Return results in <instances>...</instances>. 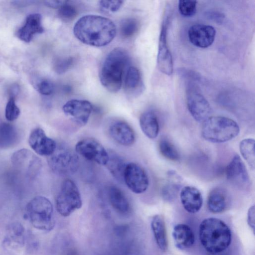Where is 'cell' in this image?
<instances>
[{
	"label": "cell",
	"mask_w": 255,
	"mask_h": 255,
	"mask_svg": "<svg viewBox=\"0 0 255 255\" xmlns=\"http://www.w3.org/2000/svg\"><path fill=\"white\" fill-rule=\"evenodd\" d=\"M197 2L196 0H179L178 10L180 13L185 17H191L196 11Z\"/></svg>",
	"instance_id": "obj_33"
},
{
	"label": "cell",
	"mask_w": 255,
	"mask_h": 255,
	"mask_svg": "<svg viewBox=\"0 0 255 255\" xmlns=\"http://www.w3.org/2000/svg\"><path fill=\"white\" fill-rule=\"evenodd\" d=\"M139 125L141 130L148 138L154 139L158 135L159 130L158 120L153 111H147L141 115Z\"/></svg>",
	"instance_id": "obj_24"
},
{
	"label": "cell",
	"mask_w": 255,
	"mask_h": 255,
	"mask_svg": "<svg viewBox=\"0 0 255 255\" xmlns=\"http://www.w3.org/2000/svg\"><path fill=\"white\" fill-rule=\"evenodd\" d=\"M255 206L253 205L250 208L248 213L247 222L249 226L255 231Z\"/></svg>",
	"instance_id": "obj_39"
},
{
	"label": "cell",
	"mask_w": 255,
	"mask_h": 255,
	"mask_svg": "<svg viewBox=\"0 0 255 255\" xmlns=\"http://www.w3.org/2000/svg\"><path fill=\"white\" fill-rule=\"evenodd\" d=\"M240 132L238 124L234 120L223 116H212L203 122L202 137L214 143H222L236 137Z\"/></svg>",
	"instance_id": "obj_4"
},
{
	"label": "cell",
	"mask_w": 255,
	"mask_h": 255,
	"mask_svg": "<svg viewBox=\"0 0 255 255\" xmlns=\"http://www.w3.org/2000/svg\"><path fill=\"white\" fill-rule=\"evenodd\" d=\"M190 42L194 46L206 48L213 43L216 30L212 26L203 24H195L190 27L188 32Z\"/></svg>",
	"instance_id": "obj_15"
},
{
	"label": "cell",
	"mask_w": 255,
	"mask_h": 255,
	"mask_svg": "<svg viewBox=\"0 0 255 255\" xmlns=\"http://www.w3.org/2000/svg\"><path fill=\"white\" fill-rule=\"evenodd\" d=\"M108 153L109 160L106 166L115 178L120 182H124V173L127 164L116 153L111 151Z\"/></svg>",
	"instance_id": "obj_27"
},
{
	"label": "cell",
	"mask_w": 255,
	"mask_h": 255,
	"mask_svg": "<svg viewBox=\"0 0 255 255\" xmlns=\"http://www.w3.org/2000/svg\"><path fill=\"white\" fill-rule=\"evenodd\" d=\"M76 152L85 159L100 165H106L109 160V153L104 147L93 138H85L75 145Z\"/></svg>",
	"instance_id": "obj_10"
},
{
	"label": "cell",
	"mask_w": 255,
	"mask_h": 255,
	"mask_svg": "<svg viewBox=\"0 0 255 255\" xmlns=\"http://www.w3.org/2000/svg\"><path fill=\"white\" fill-rule=\"evenodd\" d=\"M124 2L123 0H101L99 7L101 10L105 13H114L121 8Z\"/></svg>",
	"instance_id": "obj_37"
},
{
	"label": "cell",
	"mask_w": 255,
	"mask_h": 255,
	"mask_svg": "<svg viewBox=\"0 0 255 255\" xmlns=\"http://www.w3.org/2000/svg\"><path fill=\"white\" fill-rule=\"evenodd\" d=\"M130 63L129 55L124 48H115L108 53L99 73L101 83L108 91L117 93L120 90Z\"/></svg>",
	"instance_id": "obj_2"
},
{
	"label": "cell",
	"mask_w": 255,
	"mask_h": 255,
	"mask_svg": "<svg viewBox=\"0 0 255 255\" xmlns=\"http://www.w3.org/2000/svg\"><path fill=\"white\" fill-rule=\"evenodd\" d=\"M180 198L183 207L190 213H197L202 207V194L195 187L186 186L182 188L180 190Z\"/></svg>",
	"instance_id": "obj_19"
},
{
	"label": "cell",
	"mask_w": 255,
	"mask_h": 255,
	"mask_svg": "<svg viewBox=\"0 0 255 255\" xmlns=\"http://www.w3.org/2000/svg\"><path fill=\"white\" fill-rule=\"evenodd\" d=\"M109 202L113 208L117 212L125 214L129 210V204L125 193L119 187L110 186L107 190Z\"/></svg>",
	"instance_id": "obj_23"
},
{
	"label": "cell",
	"mask_w": 255,
	"mask_h": 255,
	"mask_svg": "<svg viewBox=\"0 0 255 255\" xmlns=\"http://www.w3.org/2000/svg\"><path fill=\"white\" fill-rule=\"evenodd\" d=\"M207 206L212 213L224 212L227 206V196L225 191L220 188L212 190L208 196Z\"/></svg>",
	"instance_id": "obj_25"
},
{
	"label": "cell",
	"mask_w": 255,
	"mask_h": 255,
	"mask_svg": "<svg viewBox=\"0 0 255 255\" xmlns=\"http://www.w3.org/2000/svg\"><path fill=\"white\" fill-rule=\"evenodd\" d=\"M208 255H231L230 252L226 250L216 253H208Z\"/></svg>",
	"instance_id": "obj_43"
},
{
	"label": "cell",
	"mask_w": 255,
	"mask_h": 255,
	"mask_svg": "<svg viewBox=\"0 0 255 255\" xmlns=\"http://www.w3.org/2000/svg\"><path fill=\"white\" fill-rule=\"evenodd\" d=\"M227 179L238 186L247 185L250 181L246 167L240 156L236 154L227 166L226 171Z\"/></svg>",
	"instance_id": "obj_17"
},
{
	"label": "cell",
	"mask_w": 255,
	"mask_h": 255,
	"mask_svg": "<svg viewBox=\"0 0 255 255\" xmlns=\"http://www.w3.org/2000/svg\"><path fill=\"white\" fill-rule=\"evenodd\" d=\"M169 18L167 15L163 20L159 38L157 64L163 74L170 76L173 72V63L171 53L167 42V32Z\"/></svg>",
	"instance_id": "obj_12"
},
{
	"label": "cell",
	"mask_w": 255,
	"mask_h": 255,
	"mask_svg": "<svg viewBox=\"0 0 255 255\" xmlns=\"http://www.w3.org/2000/svg\"><path fill=\"white\" fill-rule=\"evenodd\" d=\"M124 182L128 189L135 194L144 192L149 185L146 172L141 166L134 162L127 164L124 173Z\"/></svg>",
	"instance_id": "obj_11"
},
{
	"label": "cell",
	"mask_w": 255,
	"mask_h": 255,
	"mask_svg": "<svg viewBox=\"0 0 255 255\" xmlns=\"http://www.w3.org/2000/svg\"><path fill=\"white\" fill-rule=\"evenodd\" d=\"M24 242V229L19 223L10 224L7 228L4 243L13 247H20Z\"/></svg>",
	"instance_id": "obj_28"
},
{
	"label": "cell",
	"mask_w": 255,
	"mask_h": 255,
	"mask_svg": "<svg viewBox=\"0 0 255 255\" xmlns=\"http://www.w3.org/2000/svg\"><path fill=\"white\" fill-rule=\"evenodd\" d=\"M138 24L133 18H126L121 20L120 24V32L124 38L132 36L137 31Z\"/></svg>",
	"instance_id": "obj_31"
},
{
	"label": "cell",
	"mask_w": 255,
	"mask_h": 255,
	"mask_svg": "<svg viewBox=\"0 0 255 255\" xmlns=\"http://www.w3.org/2000/svg\"><path fill=\"white\" fill-rule=\"evenodd\" d=\"M20 110L16 104L15 98L10 97L5 109V117L9 122L16 120L20 115Z\"/></svg>",
	"instance_id": "obj_35"
},
{
	"label": "cell",
	"mask_w": 255,
	"mask_h": 255,
	"mask_svg": "<svg viewBox=\"0 0 255 255\" xmlns=\"http://www.w3.org/2000/svg\"><path fill=\"white\" fill-rule=\"evenodd\" d=\"M144 87L140 73L138 69L130 66L126 73L124 88L127 94L130 96H137Z\"/></svg>",
	"instance_id": "obj_21"
},
{
	"label": "cell",
	"mask_w": 255,
	"mask_h": 255,
	"mask_svg": "<svg viewBox=\"0 0 255 255\" xmlns=\"http://www.w3.org/2000/svg\"><path fill=\"white\" fill-rule=\"evenodd\" d=\"M67 0H46L45 4L49 7L53 8H59Z\"/></svg>",
	"instance_id": "obj_40"
},
{
	"label": "cell",
	"mask_w": 255,
	"mask_h": 255,
	"mask_svg": "<svg viewBox=\"0 0 255 255\" xmlns=\"http://www.w3.org/2000/svg\"><path fill=\"white\" fill-rule=\"evenodd\" d=\"M186 98L188 111L195 120L203 122L210 117L211 108L209 103L198 86L192 81L187 83Z\"/></svg>",
	"instance_id": "obj_8"
},
{
	"label": "cell",
	"mask_w": 255,
	"mask_h": 255,
	"mask_svg": "<svg viewBox=\"0 0 255 255\" xmlns=\"http://www.w3.org/2000/svg\"><path fill=\"white\" fill-rule=\"evenodd\" d=\"M93 109L90 102L78 99L69 100L62 107L64 114L80 127L87 124Z\"/></svg>",
	"instance_id": "obj_13"
},
{
	"label": "cell",
	"mask_w": 255,
	"mask_h": 255,
	"mask_svg": "<svg viewBox=\"0 0 255 255\" xmlns=\"http://www.w3.org/2000/svg\"><path fill=\"white\" fill-rule=\"evenodd\" d=\"M172 236L175 246L180 250L191 247L195 242V236L192 229L189 226L184 224L175 226Z\"/></svg>",
	"instance_id": "obj_20"
},
{
	"label": "cell",
	"mask_w": 255,
	"mask_h": 255,
	"mask_svg": "<svg viewBox=\"0 0 255 255\" xmlns=\"http://www.w3.org/2000/svg\"><path fill=\"white\" fill-rule=\"evenodd\" d=\"M73 62L74 59L71 56L59 57L54 62V70L58 74H63L71 67Z\"/></svg>",
	"instance_id": "obj_36"
},
{
	"label": "cell",
	"mask_w": 255,
	"mask_h": 255,
	"mask_svg": "<svg viewBox=\"0 0 255 255\" xmlns=\"http://www.w3.org/2000/svg\"><path fill=\"white\" fill-rule=\"evenodd\" d=\"M209 16L213 17V18L215 19L219 18L220 19L223 17V15L222 14L217 12H212V14L210 13Z\"/></svg>",
	"instance_id": "obj_42"
},
{
	"label": "cell",
	"mask_w": 255,
	"mask_h": 255,
	"mask_svg": "<svg viewBox=\"0 0 255 255\" xmlns=\"http://www.w3.org/2000/svg\"><path fill=\"white\" fill-rule=\"evenodd\" d=\"M47 157L49 167L59 175L73 174L79 166V158L77 153L64 145H57L55 151Z\"/></svg>",
	"instance_id": "obj_6"
},
{
	"label": "cell",
	"mask_w": 255,
	"mask_h": 255,
	"mask_svg": "<svg viewBox=\"0 0 255 255\" xmlns=\"http://www.w3.org/2000/svg\"><path fill=\"white\" fill-rule=\"evenodd\" d=\"M11 162L16 169L30 179L38 175L42 167L40 158L26 148L15 151L11 156Z\"/></svg>",
	"instance_id": "obj_9"
},
{
	"label": "cell",
	"mask_w": 255,
	"mask_h": 255,
	"mask_svg": "<svg viewBox=\"0 0 255 255\" xmlns=\"http://www.w3.org/2000/svg\"><path fill=\"white\" fill-rule=\"evenodd\" d=\"M11 96L10 97L14 98L19 92V87L17 85H14L12 86V88L10 90Z\"/></svg>",
	"instance_id": "obj_41"
},
{
	"label": "cell",
	"mask_w": 255,
	"mask_h": 255,
	"mask_svg": "<svg viewBox=\"0 0 255 255\" xmlns=\"http://www.w3.org/2000/svg\"><path fill=\"white\" fill-rule=\"evenodd\" d=\"M116 32V26L113 21L94 14L81 17L73 27L74 34L79 41L95 47L109 44L115 38Z\"/></svg>",
	"instance_id": "obj_1"
},
{
	"label": "cell",
	"mask_w": 255,
	"mask_h": 255,
	"mask_svg": "<svg viewBox=\"0 0 255 255\" xmlns=\"http://www.w3.org/2000/svg\"><path fill=\"white\" fill-rule=\"evenodd\" d=\"M108 132L115 141L124 146H130L135 140L134 130L124 121H116L112 123L109 127Z\"/></svg>",
	"instance_id": "obj_16"
},
{
	"label": "cell",
	"mask_w": 255,
	"mask_h": 255,
	"mask_svg": "<svg viewBox=\"0 0 255 255\" xmlns=\"http://www.w3.org/2000/svg\"><path fill=\"white\" fill-rule=\"evenodd\" d=\"M151 229L158 247L163 251L167 248V238L164 220L160 215H155L151 221Z\"/></svg>",
	"instance_id": "obj_26"
},
{
	"label": "cell",
	"mask_w": 255,
	"mask_h": 255,
	"mask_svg": "<svg viewBox=\"0 0 255 255\" xmlns=\"http://www.w3.org/2000/svg\"><path fill=\"white\" fill-rule=\"evenodd\" d=\"M201 243L208 253L226 250L232 240L231 230L223 221L215 218L204 220L199 226Z\"/></svg>",
	"instance_id": "obj_3"
},
{
	"label": "cell",
	"mask_w": 255,
	"mask_h": 255,
	"mask_svg": "<svg viewBox=\"0 0 255 255\" xmlns=\"http://www.w3.org/2000/svg\"><path fill=\"white\" fill-rule=\"evenodd\" d=\"M179 183L170 181L167 183L162 189L163 198L167 201H172L177 195L180 188Z\"/></svg>",
	"instance_id": "obj_32"
},
{
	"label": "cell",
	"mask_w": 255,
	"mask_h": 255,
	"mask_svg": "<svg viewBox=\"0 0 255 255\" xmlns=\"http://www.w3.org/2000/svg\"><path fill=\"white\" fill-rule=\"evenodd\" d=\"M42 17L39 13H31L28 15L24 25L17 31L16 35L21 40L29 43L35 34L43 32Z\"/></svg>",
	"instance_id": "obj_18"
},
{
	"label": "cell",
	"mask_w": 255,
	"mask_h": 255,
	"mask_svg": "<svg viewBox=\"0 0 255 255\" xmlns=\"http://www.w3.org/2000/svg\"><path fill=\"white\" fill-rule=\"evenodd\" d=\"M37 90L43 95H50L54 91V86L52 82L48 80H42L37 86Z\"/></svg>",
	"instance_id": "obj_38"
},
{
	"label": "cell",
	"mask_w": 255,
	"mask_h": 255,
	"mask_svg": "<svg viewBox=\"0 0 255 255\" xmlns=\"http://www.w3.org/2000/svg\"><path fill=\"white\" fill-rule=\"evenodd\" d=\"M67 1L58 9L59 17L64 21H69L76 16L77 11L74 6L69 4Z\"/></svg>",
	"instance_id": "obj_34"
},
{
	"label": "cell",
	"mask_w": 255,
	"mask_h": 255,
	"mask_svg": "<svg viewBox=\"0 0 255 255\" xmlns=\"http://www.w3.org/2000/svg\"><path fill=\"white\" fill-rule=\"evenodd\" d=\"M25 215L38 230L50 231L54 228L53 205L44 196H37L29 201L25 207Z\"/></svg>",
	"instance_id": "obj_5"
},
{
	"label": "cell",
	"mask_w": 255,
	"mask_h": 255,
	"mask_svg": "<svg viewBox=\"0 0 255 255\" xmlns=\"http://www.w3.org/2000/svg\"><path fill=\"white\" fill-rule=\"evenodd\" d=\"M255 141L252 138H246L240 143V151L249 166L254 169L255 167Z\"/></svg>",
	"instance_id": "obj_29"
},
{
	"label": "cell",
	"mask_w": 255,
	"mask_h": 255,
	"mask_svg": "<svg viewBox=\"0 0 255 255\" xmlns=\"http://www.w3.org/2000/svg\"><path fill=\"white\" fill-rule=\"evenodd\" d=\"M56 208L62 216L67 217L82 205L81 196L75 182L66 179L62 182L56 198Z\"/></svg>",
	"instance_id": "obj_7"
},
{
	"label": "cell",
	"mask_w": 255,
	"mask_h": 255,
	"mask_svg": "<svg viewBox=\"0 0 255 255\" xmlns=\"http://www.w3.org/2000/svg\"><path fill=\"white\" fill-rule=\"evenodd\" d=\"M20 133L13 125L0 123V148L7 149L15 146L19 141Z\"/></svg>",
	"instance_id": "obj_22"
},
{
	"label": "cell",
	"mask_w": 255,
	"mask_h": 255,
	"mask_svg": "<svg viewBox=\"0 0 255 255\" xmlns=\"http://www.w3.org/2000/svg\"><path fill=\"white\" fill-rule=\"evenodd\" d=\"M28 141L31 149L41 156H49L57 147L56 141L47 136L44 131L40 128L32 130Z\"/></svg>",
	"instance_id": "obj_14"
},
{
	"label": "cell",
	"mask_w": 255,
	"mask_h": 255,
	"mask_svg": "<svg viewBox=\"0 0 255 255\" xmlns=\"http://www.w3.org/2000/svg\"><path fill=\"white\" fill-rule=\"evenodd\" d=\"M160 153L166 158L172 161H178L180 154L175 146L170 141L165 138L161 139L159 142Z\"/></svg>",
	"instance_id": "obj_30"
}]
</instances>
